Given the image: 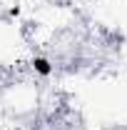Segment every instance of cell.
<instances>
[{
  "instance_id": "obj_1",
  "label": "cell",
  "mask_w": 127,
  "mask_h": 130,
  "mask_svg": "<svg viewBox=\"0 0 127 130\" xmlns=\"http://www.w3.org/2000/svg\"><path fill=\"white\" fill-rule=\"evenodd\" d=\"M32 68H35V73H40V75H50V73H52V68H50V63L45 58H35V60H32Z\"/></svg>"
}]
</instances>
